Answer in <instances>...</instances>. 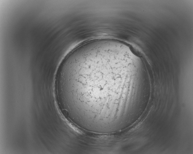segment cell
Instances as JSON below:
<instances>
[{
	"label": "cell",
	"instance_id": "6da1fadb",
	"mask_svg": "<svg viewBox=\"0 0 193 154\" xmlns=\"http://www.w3.org/2000/svg\"><path fill=\"white\" fill-rule=\"evenodd\" d=\"M115 56L101 50L85 51L64 77L72 119L90 126H117L125 113L126 86Z\"/></svg>",
	"mask_w": 193,
	"mask_h": 154
}]
</instances>
